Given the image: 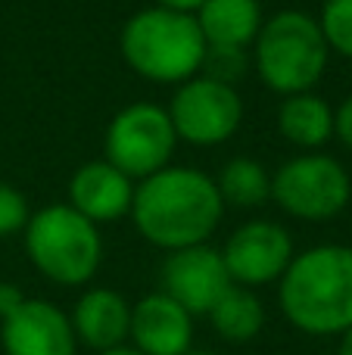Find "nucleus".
Masks as SVG:
<instances>
[{
  "label": "nucleus",
  "mask_w": 352,
  "mask_h": 355,
  "mask_svg": "<svg viewBox=\"0 0 352 355\" xmlns=\"http://www.w3.org/2000/svg\"><path fill=\"white\" fill-rule=\"evenodd\" d=\"M193 19L203 31L206 47L231 50H249L265 22L259 0H203Z\"/></svg>",
  "instance_id": "15"
},
{
  "label": "nucleus",
  "mask_w": 352,
  "mask_h": 355,
  "mask_svg": "<svg viewBox=\"0 0 352 355\" xmlns=\"http://www.w3.org/2000/svg\"><path fill=\"white\" fill-rule=\"evenodd\" d=\"M278 131L303 153L322 150L334 137V106L315 91L284 97V103L278 106Z\"/></svg>",
  "instance_id": "16"
},
{
  "label": "nucleus",
  "mask_w": 352,
  "mask_h": 355,
  "mask_svg": "<svg viewBox=\"0 0 352 355\" xmlns=\"http://www.w3.org/2000/svg\"><path fill=\"white\" fill-rule=\"evenodd\" d=\"M278 296L297 331L312 337L346 334L352 327V246L322 243L293 256Z\"/></svg>",
  "instance_id": "2"
},
{
  "label": "nucleus",
  "mask_w": 352,
  "mask_h": 355,
  "mask_svg": "<svg viewBox=\"0 0 352 355\" xmlns=\"http://www.w3.org/2000/svg\"><path fill=\"white\" fill-rule=\"evenodd\" d=\"M249 66V50H231V47H206V60L200 75H209L215 81L234 85Z\"/></svg>",
  "instance_id": "20"
},
{
  "label": "nucleus",
  "mask_w": 352,
  "mask_h": 355,
  "mask_svg": "<svg viewBox=\"0 0 352 355\" xmlns=\"http://www.w3.org/2000/svg\"><path fill=\"white\" fill-rule=\"evenodd\" d=\"M31 212H28V200L19 187L0 181V237H12V234L25 231Z\"/></svg>",
  "instance_id": "21"
},
{
  "label": "nucleus",
  "mask_w": 352,
  "mask_h": 355,
  "mask_svg": "<svg viewBox=\"0 0 352 355\" xmlns=\"http://www.w3.org/2000/svg\"><path fill=\"white\" fill-rule=\"evenodd\" d=\"M209 321L222 340H228V343H247V340L259 337L262 324H265V309H262V300L253 290L234 284L212 306Z\"/></svg>",
  "instance_id": "17"
},
{
  "label": "nucleus",
  "mask_w": 352,
  "mask_h": 355,
  "mask_svg": "<svg viewBox=\"0 0 352 355\" xmlns=\"http://www.w3.org/2000/svg\"><path fill=\"white\" fill-rule=\"evenodd\" d=\"M156 6H168V10H181V12H197L203 6V0H153Z\"/></svg>",
  "instance_id": "24"
},
{
  "label": "nucleus",
  "mask_w": 352,
  "mask_h": 355,
  "mask_svg": "<svg viewBox=\"0 0 352 355\" xmlns=\"http://www.w3.org/2000/svg\"><path fill=\"white\" fill-rule=\"evenodd\" d=\"M118 47L131 72L153 85H184L200 75L206 60V41L193 12L156 3L125 22Z\"/></svg>",
  "instance_id": "3"
},
{
  "label": "nucleus",
  "mask_w": 352,
  "mask_h": 355,
  "mask_svg": "<svg viewBox=\"0 0 352 355\" xmlns=\"http://www.w3.org/2000/svg\"><path fill=\"white\" fill-rule=\"evenodd\" d=\"M97 355H141L134 346H118V349H109V352H97Z\"/></svg>",
  "instance_id": "26"
},
{
  "label": "nucleus",
  "mask_w": 352,
  "mask_h": 355,
  "mask_svg": "<svg viewBox=\"0 0 352 355\" xmlns=\"http://www.w3.org/2000/svg\"><path fill=\"white\" fill-rule=\"evenodd\" d=\"M318 25L331 53L352 60V0H324Z\"/></svg>",
  "instance_id": "19"
},
{
  "label": "nucleus",
  "mask_w": 352,
  "mask_h": 355,
  "mask_svg": "<svg viewBox=\"0 0 352 355\" xmlns=\"http://www.w3.org/2000/svg\"><path fill=\"white\" fill-rule=\"evenodd\" d=\"M337 355H352V327L346 334H340V349H337Z\"/></svg>",
  "instance_id": "25"
},
{
  "label": "nucleus",
  "mask_w": 352,
  "mask_h": 355,
  "mask_svg": "<svg viewBox=\"0 0 352 355\" xmlns=\"http://www.w3.org/2000/svg\"><path fill=\"white\" fill-rule=\"evenodd\" d=\"M178 141L193 147H218L231 141L243 122V100L234 85L193 75L175 87L166 106Z\"/></svg>",
  "instance_id": "8"
},
{
  "label": "nucleus",
  "mask_w": 352,
  "mask_h": 355,
  "mask_svg": "<svg viewBox=\"0 0 352 355\" xmlns=\"http://www.w3.org/2000/svg\"><path fill=\"white\" fill-rule=\"evenodd\" d=\"M175 147L178 135L172 119L166 106L156 103H128L106 128V162H112L131 181H143L172 166Z\"/></svg>",
  "instance_id": "7"
},
{
  "label": "nucleus",
  "mask_w": 352,
  "mask_h": 355,
  "mask_svg": "<svg viewBox=\"0 0 352 355\" xmlns=\"http://www.w3.org/2000/svg\"><path fill=\"white\" fill-rule=\"evenodd\" d=\"M334 137L346 150H352V94L334 110Z\"/></svg>",
  "instance_id": "22"
},
{
  "label": "nucleus",
  "mask_w": 352,
  "mask_h": 355,
  "mask_svg": "<svg viewBox=\"0 0 352 355\" xmlns=\"http://www.w3.org/2000/svg\"><path fill=\"white\" fill-rule=\"evenodd\" d=\"M331 50L315 16L278 10L262 22L253 41V66L268 91L281 97L306 94L324 78Z\"/></svg>",
  "instance_id": "4"
},
{
  "label": "nucleus",
  "mask_w": 352,
  "mask_h": 355,
  "mask_svg": "<svg viewBox=\"0 0 352 355\" xmlns=\"http://www.w3.org/2000/svg\"><path fill=\"white\" fill-rule=\"evenodd\" d=\"M28 300V296L22 293V290L16 287V284H0V321L6 318V315H12L22 302Z\"/></svg>",
  "instance_id": "23"
},
{
  "label": "nucleus",
  "mask_w": 352,
  "mask_h": 355,
  "mask_svg": "<svg viewBox=\"0 0 352 355\" xmlns=\"http://www.w3.org/2000/svg\"><path fill=\"white\" fill-rule=\"evenodd\" d=\"M0 343L6 355H75L72 321L47 300H25L0 324Z\"/></svg>",
  "instance_id": "11"
},
{
  "label": "nucleus",
  "mask_w": 352,
  "mask_h": 355,
  "mask_svg": "<svg viewBox=\"0 0 352 355\" xmlns=\"http://www.w3.org/2000/svg\"><path fill=\"white\" fill-rule=\"evenodd\" d=\"M187 355H215V352H187Z\"/></svg>",
  "instance_id": "27"
},
{
  "label": "nucleus",
  "mask_w": 352,
  "mask_h": 355,
  "mask_svg": "<svg viewBox=\"0 0 352 355\" xmlns=\"http://www.w3.org/2000/svg\"><path fill=\"white\" fill-rule=\"evenodd\" d=\"M131 218L143 240L166 252L200 246L225 215L215 178L191 166H166L134 184Z\"/></svg>",
  "instance_id": "1"
},
{
  "label": "nucleus",
  "mask_w": 352,
  "mask_h": 355,
  "mask_svg": "<svg viewBox=\"0 0 352 355\" xmlns=\"http://www.w3.org/2000/svg\"><path fill=\"white\" fill-rule=\"evenodd\" d=\"M131 200H134V181L106 159L85 162L69 178V206L94 225L125 218L131 212Z\"/></svg>",
  "instance_id": "13"
},
{
  "label": "nucleus",
  "mask_w": 352,
  "mask_h": 355,
  "mask_svg": "<svg viewBox=\"0 0 352 355\" xmlns=\"http://www.w3.org/2000/svg\"><path fill=\"white\" fill-rule=\"evenodd\" d=\"M215 187L225 206L256 209L272 200V172L259 159L234 156V159H228L222 166V172L215 178Z\"/></svg>",
  "instance_id": "18"
},
{
  "label": "nucleus",
  "mask_w": 352,
  "mask_h": 355,
  "mask_svg": "<svg viewBox=\"0 0 352 355\" xmlns=\"http://www.w3.org/2000/svg\"><path fill=\"white\" fill-rule=\"evenodd\" d=\"M75 340L97 352H109L125 346L131 331V306L122 293L109 287H94L75 302L72 315Z\"/></svg>",
  "instance_id": "14"
},
{
  "label": "nucleus",
  "mask_w": 352,
  "mask_h": 355,
  "mask_svg": "<svg viewBox=\"0 0 352 355\" xmlns=\"http://www.w3.org/2000/svg\"><path fill=\"white\" fill-rule=\"evenodd\" d=\"M272 200L299 221H331L349 206L352 178L340 159L312 150L272 175Z\"/></svg>",
  "instance_id": "6"
},
{
  "label": "nucleus",
  "mask_w": 352,
  "mask_h": 355,
  "mask_svg": "<svg viewBox=\"0 0 352 355\" xmlns=\"http://www.w3.org/2000/svg\"><path fill=\"white\" fill-rule=\"evenodd\" d=\"M293 256L297 252H293L290 231L268 218H256L240 225L222 250L231 281L249 290L281 281V275L293 262Z\"/></svg>",
  "instance_id": "9"
},
{
  "label": "nucleus",
  "mask_w": 352,
  "mask_h": 355,
  "mask_svg": "<svg viewBox=\"0 0 352 355\" xmlns=\"http://www.w3.org/2000/svg\"><path fill=\"white\" fill-rule=\"evenodd\" d=\"M128 337L141 355H187L193 343V315L159 290L131 306Z\"/></svg>",
  "instance_id": "12"
},
{
  "label": "nucleus",
  "mask_w": 352,
  "mask_h": 355,
  "mask_svg": "<svg viewBox=\"0 0 352 355\" xmlns=\"http://www.w3.org/2000/svg\"><path fill=\"white\" fill-rule=\"evenodd\" d=\"M22 234L31 265L47 281L60 287H78L97 275L103 259L100 231L69 202H53L31 212Z\"/></svg>",
  "instance_id": "5"
},
{
  "label": "nucleus",
  "mask_w": 352,
  "mask_h": 355,
  "mask_svg": "<svg viewBox=\"0 0 352 355\" xmlns=\"http://www.w3.org/2000/svg\"><path fill=\"white\" fill-rule=\"evenodd\" d=\"M231 287L234 281L225 268L222 250H212L209 243L168 252L162 265V293L172 296L191 315H209Z\"/></svg>",
  "instance_id": "10"
}]
</instances>
